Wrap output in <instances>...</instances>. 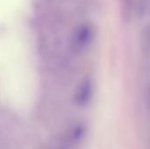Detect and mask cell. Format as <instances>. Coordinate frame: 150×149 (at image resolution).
<instances>
[{"mask_svg": "<svg viewBox=\"0 0 150 149\" xmlns=\"http://www.w3.org/2000/svg\"><path fill=\"white\" fill-rule=\"evenodd\" d=\"M95 94V81L91 76H85L80 81L74 94L75 104L80 107L84 108L91 105Z\"/></svg>", "mask_w": 150, "mask_h": 149, "instance_id": "7a4b0ae2", "label": "cell"}, {"mask_svg": "<svg viewBox=\"0 0 150 149\" xmlns=\"http://www.w3.org/2000/svg\"><path fill=\"white\" fill-rule=\"evenodd\" d=\"M147 103H148V107L150 109V85L148 90V95H147Z\"/></svg>", "mask_w": 150, "mask_h": 149, "instance_id": "3957f363", "label": "cell"}, {"mask_svg": "<svg viewBox=\"0 0 150 149\" xmlns=\"http://www.w3.org/2000/svg\"><path fill=\"white\" fill-rule=\"evenodd\" d=\"M97 29L94 24L83 22L78 25L73 32L71 37V46L76 52L86 50L95 40Z\"/></svg>", "mask_w": 150, "mask_h": 149, "instance_id": "6da1fadb", "label": "cell"}]
</instances>
